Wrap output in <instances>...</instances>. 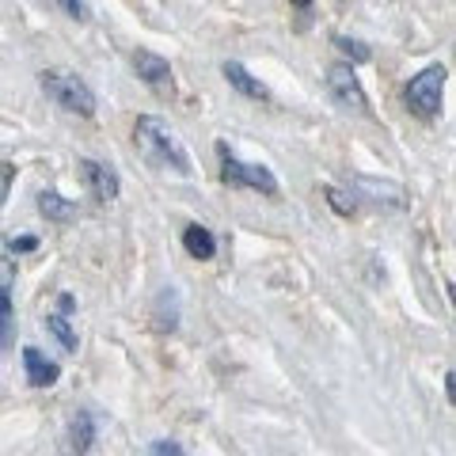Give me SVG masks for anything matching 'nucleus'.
Wrapping results in <instances>:
<instances>
[{"label": "nucleus", "instance_id": "f03ea898", "mask_svg": "<svg viewBox=\"0 0 456 456\" xmlns=\"http://www.w3.org/2000/svg\"><path fill=\"white\" fill-rule=\"evenodd\" d=\"M42 92H46L57 107L73 110V114H80V118H92V114H95V92L77 73H65V69H46V73H42Z\"/></svg>", "mask_w": 456, "mask_h": 456}, {"label": "nucleus", "instance_id": "6ab92c4d", "mask_svg": "<svg viewBox=\"0 0 456 456\" xmlns=\"http://www.w3.org/2000/svg\"><path fill=\"white\" fill-rule=\"evenodd\" d=\"M12 175H16V167L4 160V164H0V194H4V198H8V191H12Z\"/></svg>", "mask_w": 456, "mask_h": 456}, {"label": "nucleus", "instance_id": "2eb2a0df", "mask_svg": "<svg viewBox=\"0 0 456 456\" xmlns=\"http://www.w3.org/2000/svg\"><path fill=\"white\" fill-rule=\"evenodd\" d=\"M335 46H338L342 53H350L354 61H369V50L362 46V42H354V38H342V35H338V38H335Z\"/></svg>", "mask_w": 456, "mask_h": 456}, {"label": "nucleus", "instance_id": "f3484780", "mask_svg": "<svg viewBox=\"0 0 456 456\" xmlns=\"http://www.w3.org/2000/svg\"><path fill=\"white\" fill-rule=\"evenodd\" d=\"M61 4L65 16H73V20H88V8H84V0H57Z\"/></svg>", "mask_w": 456, "mask_h": 456}, {"label": "nucleus", "instance_id": "423d86ee", "mask_svg": "<svg viewBox=\"0 0 456 456\" xmlns=\"http://www.w3.org/2000/svg\"><path fill=\"white\" fill-rule=\"evenodd\" d=\"M92 441H95V419L88 411H77L73 422L65 426L61 441H57V449H61V456H88Z\"/></svg>", "mask_w": 456, "mask_h": 456}, {"label": "nucleus", "instance_id": "39448f33", "mask_svg": "<svg viewBox=\"0 0 456 456\" xmlns=\"http://www.w3.org/2000/svg\"><path fill=\"white\" fill-rule=\"evenodd\" d=\"M327 92L342 110H354V114H369V99L362 92V80L354 77V65L346 61H335L327 69Z\"/></svg>", "mask_w": 456, "mask_h": 456}, {"label": "nucleus", "instance_id": "f257e3e1", "mask_svg": "<svg viewBox=\"0 0 456 456\" xmlns=\"http://www.w3.org/2000/svg\"><path fill=\"white\" fill-rule=\"evenodd\" d=\"M134 137H137L141 156H145L152 167L175 171V175H191V156H187L183 141L175 137V130H171L164 118H156V114H141Z\"/></svg>", "mask_w": 456, "mask_h": 456}, {"label": "nucleus", "instance_id": "aec40b11", "mask_svg": "<svg viewBox=\"0 0 456 456\" xmlns=\"http://www.w3.org/2000/svg\"><path fill=\"white\" fill-rule=\"evenodd\" d=\"M8 248H12V251H35V248H38V240H35V236H20V240H12Z\"/></svg>", "mask_w": 456, "mask_h": 456}, {"label": "nucleus", "instance_id": "a211bd4d", "mask_svg": "<svg viewBox=\"0 0 456 456\" xmlns=\"http://www.w3.org/2000/svg\"><path fill=\"white\" fill-rule=\"evenodd\" d=\"M152 456H187L179 449V441H156L152 445Z\"/></svg>", "mask_w": 456, "mask_h": 456}, {"label": "nucleus", "instance_id": "f8f14e48", "mask_svg": "<svg viewBox=\"0 0 456 456\" xmlns=\"http://www.w3.org/2000/svg\"><path fill=\"white\" fill-rule=\"evenodd\" d=\"M224 77H228V84H232L236 92H244L248 99H266V88H263L259 80H251V73L240 61H228L224 65Z\"/></svg>", "mask_w": 456, "mask_h": 456}, {"label": "nucleus", "instance_id": "5701e85b", "mask_svg": "<svg viewBox=\"0 0 456 456\" xmlns=\"http://www.w3.org/2000/svg\"><path fill=\"white\" fill-rule=\"evenodd\" d=\"M293 4H297V8H308V4H312V0H293Z\"/></svg>", "mask_w": 456, "mask_h": 456}, {"label": "nucleus", "instance_id": "4468645a", "mask_svg": "<svg viewBox=\"0 0 456 456\" xmlns=\"http://www.w3.org/2000/svg\"><path fill=\"white\" fill-rule=\"evenodd\" d=\"M46 327H50V335L61 342V350H69V354H77V331L69 327V320H65V312H57V316H46Z\"/></svg>", "mask_w": 456, "mask_h": 456}, {"label": "nucleus", "instance_id": "4be33fe9", "mask_svg": "<svg viewBox=\"0 0 456 456\" xmlns=\"http://www.w3.org/2000/svg\"><path fill=\"white\" fill-rule=\"evenodd\" d=\"M57 305H61V312H73V308H77V301H73V297H69V293H65V297H61V301H57Z\"/></svg>", "mask_w": 456, "mask_h": 456}, {"label": "nucleus", "instance_id": "7ed1b4c3", "mask_svg": "<svg viewBox=\"0 0 456 456\" xmlns=\"http://www.w3.org/2000/svg\"><path fill=\"white\" fill-rule=\"evenodd\" d=\"M217 156H221V179L228 183V187H248V191H259L266 198L278 194V179H274V171H270V167L240 164L228 145H217Z\"/></svg>", "mask_w": 456, "mask_h": 456}, {"label": "nucleus", "instance_id": "9d476101", "mask_svg": "<svg viewBox=\"0 0 456 456\" xmlns=\"http://www.w3.org/2000/svg\"><path fill=\"white\" fill-rule=\"evenodd\" d=\"M38 213H42L46 221H53V224L77 221V206L69 202V198H61L57 191H42V194H38Z\"/></svg>", "mask_w": 456, "mask_h": 456}, {"label": "nucleus", "instance_id": "1a4fd4ad", "mask_svg": "<svg viewBox=\"0 0 456 456\" xmlns=\"http://www.w3.org/2000/svg\"><path fill=\"white\" fill-rule=\"evenodd\" d=\"M23 369H27V380H31L35 388H50V384L61 377L57 362L42 358V350H38V346H27V350H23Z\"/></svg>", "mask_w": 456, "mask_h": 456}, {"label": "nucleus", "instance_id": "412c9836", "mask_svg": "<svg viewBox=\"0 0 456 456\" xmlns=\"http://www.w3.org/2000/svg\"><path fill=\"white\" fill-rule=\"evenodd\" d=\"M445 392H449V403H456V369L445 373Z\"/></svg>", "mask_w": 456, "mask_h": 456}, {"label": "nucleus", "instance_id": "ddd939ff", "mask_svg": "<svg viewBox=\"0 0 456 456\" xmlns=\"http://www.w3.org/2000/svg\"><path fill=\"white\" fill-rule=\"evenodd\" d=\"M16 342V312H12V285L0 289V346L12 350Z\"/></svg>", "mask_w": 456, "mask_h": 456}, {"label": "nucleus", "instance_id": "b1692460", "mask_svg": "<svg viewBox=\"0 0 456 456\" xmlns=\"http://www.w3.org/2000/svg\"><path fill=\"white\" fill-rule=\"evenodd\" d=\"M449 297H452V305H456V285H449Z\"/></svg>", "mask_w": 456, "mask_h": 456}, {"label": "nucleus", "instance_id": "dca6fc26", "mask_svg": "<svg viewBox=\"0 0 456 456\" xmlns=\"http://www.w3.org/2000/svg\"><path fill=\"white\" fill-rule=\"evenodd\" d=\"M327 202H331V209H338V213H354V209H358V202H354V194L346 198V194H342V191H327Z\"/></svg>", "mask_w": 456, "mask_h": 456}, {"label": "nucleus", "instance_id": "9b49d317", "mask_svg": "<svg viewBox=\"0 0 456 456\" xmlns=\"http://www.w3.org/2000/svg\"><path fill=\"white\" fill-rule=\"evenodd\" d=\"M183 248H187L194 259H213V251H217V240L209 236V228L191 224L187 232H183Z\"/></svg>", "mask_w": 456, "mask_h": 456}, {"label": "nucleus", "instance_id": "0eeeda50", "mask_svg": "<svg viewBox=\"0 0 456 456\" xmlns=\"http://www.w3.org/2000/svg\"><path fill=\"white\" fill-rule=\"evenodd\" d=\"M134 69H137V77L145 80L152 92L171 95V65L164 61V57H156V53H149V50H137V53H134Z\"/></svg>", "mask_w": 456, "mask_h": 456}, {"label": "nucleus", "instance_id": "20e7f679", "mask_svg": "<svg viewBox=\"0 0 456 456\" xmlns=\"http://www.w3.org/2000/svg\"><path fill=\"white\" fill-rule=\"evenodd\" d=\"M445 69L441 65H430L422 69V73L407 84V107L411 114H419V118H437L441 110V99H445Z\"/></svg>", "mask_w": 456, "mask_h": 456}, {"label": "nucleus", "instance_id": "6e6552de", "mask_svg": "<svg viewBox=\"0 0 456 456\" xmlns=\"http://www.w3.org/2000/svg\"><path fill=\"white\" fill-rule=\"evenodd\" d=\"M80 175H84L88 191L99 198V202H114V198H118V175H114L107 164H99V160H80Z\"/></svg>", "mask_w": 456, "mask_h": 456}]
</instances>
